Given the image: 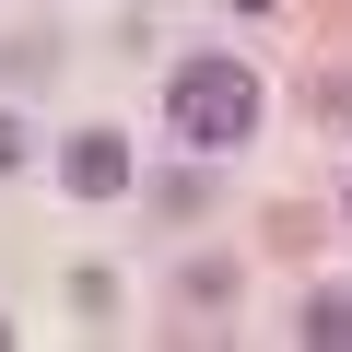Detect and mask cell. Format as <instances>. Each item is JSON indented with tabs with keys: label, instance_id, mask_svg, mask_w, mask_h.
I'll list each match as a JSON object with an SVG mask.
<instances>
[{
	"label": "cell",
	"instance_id": "4",
	"mask_svg": "<svg viewBox=\"0 0 352 352\" xmlns=\"http://www.w3.org/2000/svg\"><path fill=\"white\" fill-rule=\"evenodd\" d=\"M12 164H24V118L0 106V176H12Z\"/></svg>",
	"mask_w": 352,
	"mask_h": 352
},
{
	"label": "cell",
	"instance_id": "6",
	"mask_svg": "<svg viewBox=\"0 0 352 352\" xmlns=\"http://www.w3.org/2000/svg\"><path fill=\"white\" fill-rule=\"evenodd\" d=\"M340 212H352V188H340Z\"/></svg>",
	"mask_w": 352,
	"mask_h": 352
},
{
	"label": "cell",
	"instance_id": "2",
	"mask_svg": "<svg viewBox=\"0 0 352 352\" xmlns=\"http://www.w3.org/2000/svg\"><path fill=\"white\" fill-rule=\"evenodd\" d=\"M59 188H71V200H118V188H129V141H118V129H71V141H59Z\"/></svg>",
	"mask_w": 352,
	"mask_h": 352
},
{
	"label": "cell",
	"instance_id": "5",
	"mask_svg": "<svg viewBox=\"0 0 352 352\" xmlns=\"http://www.w3.org/2000/svg\"><path fill=\"white\" fill-rule=\"evenodd\" d=\"M223 12H282V0H223Z\"/></svg>",
	"mask_w": 352,
	"mask_h": 352
},
{
	"label": "cell",
	"instance_id": "3",
	"mask_svg": "<svg viewBox=\"0 0 352 352\" xmlns=\"http://www.w3.org/2000/svg\"><path fill=\"white\" fill-rule=\"evenodd\" d=\"M294 329H305L317 352H352V282H329V294H317V305H305Z\"/></svg>",
	"mask_w": 352,
	"mask_h": 352
},
{
	"label": "cell",
	"instance_id": "1",
	"mask_svg": "<svg viewBox=\"0 0 352 352\" xmlns=\"http://www.w3.org/2000/svg\"><path fill=\"white\" fill-rule=\"evenodd\" d=\"M164 129L188 141V153H235V141L258 129V71H247V59H176Z\"/></svg>",
	"mask_w": 352,
	"mask_h": 352
}]
</instances>
